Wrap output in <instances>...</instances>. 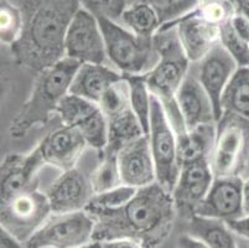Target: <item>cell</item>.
I'll return each instance as SVG.
<instances>
[{
  "label": "cell",
  "instance_id": "cell-3",
  "mask_svg": "<svg viewBox=\"0 0 249 248\" xmlns=\"http://www.w3.org/2000/svg\"><path fill=\"white\" fill-rule=\"evenodd\" d=\"M153 41L160 58L155 67L144 77L150 92L161 102L176 135L180 136L187 129L181 117L176 95L189 75L191 62L183 51L176 26L160 29L154 35Z\"/></svg>",
  "mask_w": 249,
  "mask_h": 248
},
{
  "label": "cell",
  "instance_id": "cell-46",
  "mask_svg": "<svg viewBox=\"0 0 249 248\" xmlns=\"http://www.w3.org/2000/svg\"><path fill=\"white\" fill-rule=\"evenodd\" d=\"M38 248H52V247H38Z\"/></svg>",
  "mask_w": 249,
  "mask_h": 248
},
{
  "label": "cell",
  "instance_id": "cell-22",
  "mask_svg": "<svg viewBox=\"0 0 249 248\" xmlns=\"http://www.w3.org/2000/svg\"><path fill=\"white\" fill-rule=\"evenodd\" d=\"M214 136H216V123L197 127L178 136L181 167L182 164L210 158L214 144Z\"/></svg>",
  "mask_w": 249,
  "mask_h": 248
},
{
  "label": "cell",
  "instance_id": "cell-37",
  "mask_svg": "<svg viewBox=\"0 0 249 248\" xmlns=\"http://www.w3.org/2000/svg\"><path fill=\"white\" fill-rule=\"evenodd\" d=\"M231 231L238 238L249 241V215L242 216V217L233 220V221L226 222Z\"/></svg>",
  "mask_w": 249,
  "mask_h": 248
},
{
  "label": "cell",
  "instance_id": "cell-20",
  "mask_svg": "<svg viewBox=\"0 0 249 248\" xmlns=\"http://www.w3.org/2000/svg\"><path fill=\"white\" fill-rule=\"evenodd\" d=\"M123 78L121 72L106 63H81L71 83L70 93L98 104L104 93Z\"/></svg>",
  "mask_w": 249,
  "mask_h": 248
},
{
  "label": "cell",
  "instance_id": "cell-13",
  "mask_svg": "<svg viewBox=\"0 0 249 248\" xmlns=\"http://www.w3.org/2000/svg\"><path fill=\"white\" fill-rule=\"evenodd\" d=\"M52 213L76 212L87 209L94 196L89 183L78 168L61 172L60 176L46 191Z\"/></svg>",
  "mask_w": 249,
  "mask_h": 248
},
{
  "label": "cell",
  "instance_id": "cell-9",
  "mask_svg": "<svg viewBox=\"0 0 249 248\" xmlns=\"http://www.w3.org/2000/svg\"><path fill=\"white\" fill-rule=\"evenodd\" d=\"M94 221L86 210L51 213L25 243L26 248H83L93 242Z\"/></svg>",
  "mask_w": 249,
  "mask_h": 248
},
{
  "label": "cell",
  "instance_id": "cell-7",
  "mask_svg": "<svg viewBox=\"0 0 249 248\" xmlns=\"http://www.w3.org/2000/svg\"><path fill=\"white\" fill-rule=\"evenodd\" d=\"M153 95V93H151ZM148 139L156 169V183L173 192L181 172L178 142L162 104L153 95Z\"/></svg>",
  "mask_w": 249,
  "mask_h": 248
},
{
  "label": "cell",
  "instance_id": "cell-34",
  "mask_svg": "<svg viewBox=\"0 0 249 248\" xmlns=\"http://www.w3.org/2000/svg\"><path fill=\"white\" fill-rule=\"evenodd\" d=\"M219 44L232 56L238 67L249 66V44L233 30L231 21L221 26Z\"/></svg>",
  "mask_w": 249,
  "mask_h": 248
},
{
  "label": "cell",
  "instance_id": "cell-39",
  "mask_svg": "<svg viewBox=\"0 0 249 248\" xmlns=\"http://www.w3.org/2000/svg\"><path fill=\"white\" fill-rule=\"evenodd\" d=\"M102 248H144L139 242L130 238H117V240L101 242Z\"/></svg>",
  "mask_w": 249,
  "mask_h": 248
},
{
  "label": "cell",
  "instance_id": "cell-33",
  "mask_svg": "<svg viewBox=\"0 0 249 248\" xmlns=\"http://www.w3.org/2000/svg\"><path fill=\"white\" fill-rule=\"evenodd\" d=\"M194 13L206 21L222 26L231 21L238 11L234 0H202Z\"/></svg>",
  "mask_w": 249,
  "mask_h": 248
},
{
  "label": "cell",
  "instance_id": "cell-28",
  "mask_svg": "<svg viewBox=\"0 0 249 248\" xmlns=\"http://www.w3.org/2000/svg\"><path fill=\"white\" fill-rule=\"evenodd\" d=\"M88 147L103 153L108 144V120L101 108L88 115L76 127Z\"/></svg>",
  "mask_w": 249,
  "mask_h": 248
},
{
  "label": "cell",
  "instance_id": "cell-17",
  "mask_svg": "<svg viewBox=\"0 0 249 248\" xmlns=\"http://www.w3.org/2000/svg\"><path fill=\"white\" fill-rule=\"evenodd\" d=\"M46 164L37 148L28 154L14 153L6 155L0 168L1 200L38 184V172Z\"/></svg>",
  "mask_w": 249,
  "mask_h": 248
},
{
  "label": "cell",
  "instance_id": "cell-10",
  "mask_svg": "<svg viewBox=\"0 0 249 248\" xmlns=\"http://www.w3.org/2000/svg\"><path fill=\"white\" fill-rule=\"evenodd\" d=\"M65 57L78 63H106L107 51L98 19L87 9L81 8L70 24Z\"/></svg>",
  "mask_w": 249,
  "mask_h": 248
},
{
  "label": "cell",
  "instance_id": "cell-14",
  "mask_svg": "<svg viewBox=\"0 0 249 248\" xmlns=\"http://www.w3.org/2000/svg\"><path fill=\"white\" fill-rule=\"evenodd\" d=\"M86 147L88 145L80 132L73 127L62 126L50 132L36 148L46 165L67 172L77 168Z\"/></svg>",
  "mask_w": 249,
  "mask_h": 248
},
{
  "label": "cell",
  "instance_id": "cell-42",
  "mask_svg": "<svg viewBox=\"0 0 249 248\" xmlns=\"http://www.w3.org/2000/svg\"><path fill=\"white\" fill-rule=\"evenodd\" d=\"M242 200H243V213L249 215V177L243 180L242 186Z\"/></svg>",
  "mask_w": 249,
  "mask_h": 248
},
{
  "label": "cell",
  "instance_id": "cell-36",
  "mask_svg": "<svg viewBox=\"0 0 249 248\" xmlns=\"http://www.w3.org/2000/svg\"><path fill=\"white\" fill-rule=\"evenodd\" d=\"M85 9L89 10L96 17H106L115 20L122 17V13L125 9L126 0H80Z\"/></svg>",
  "mask_w": 249,
  "mask_h": 248
},
{
  "label": "cell",
  "instance_id": "cell-31",
  "mask_svg": "<svg viewBox=\"0 0 249 248\" xmlns=\"http://www.w3.org/2000/svg\"><path fill=\"white\" fill-rule=\"evenodd\" d=\"M22 13L19 6L1 1L0 6V40L6 46H13L20 38L22 31Z\"/></svg>",
  "mask_w": 249,
  "mask_h": 248
},
{
  "label": "cell",
  "instance_id": "cell-35",
  "mask_svg": "<svg viewBox=\"0 0 249 248\" xmlns=\"http://www.w3.org/2000/svg\"><path fill=\"white\" fill-rule=\"evenodd\" d=\"M137 191L138 189L133 188V186L122 184V185L117 186L112 190L94 195L90 200L89 205L103 209H119L128 204L135 196Z\"/></svg>",
  "mask_w": 249,
  "mask_h": 248
},
{
  "label": "cell",
  "instance_id": "cell-6",
  "mask_svg": "<svg viewBox=\"0 0 249 248\" xmlns=\"http://www.w3.org/2000/svg\"><path fill=\"white\" fill-rule=\"evenodd\" d=\"M249 158V120L223 113L216 123L210 156L214 177L241 176Z\"/></svg>",
  "mask_w": 249,
  "mask_h": 248
},
{
  "label": "cell",
  "instance_id": "cell-2",
  "mask_svg": "<svg viewBox=\"0 0 249 248\" xmlns=\"http://www.w3.org/2000/svg\"><path fill=\"white\" fill-rule=\"evenodd\" d=\"M22 31L10 47L18 65L40 74L65 58L69 26L80 0H20Z\"/></svg>",
  "mask_w": 249,
  "mask_h": 248
},
{
  "label": "cell",
  "instance_id": "cell-25",
  "mask_svg": "<svg viewBox=\"0 0 249 248\" xmlns=\"http://www.w3.org/2000/svg\"><path fill=\"white\" fill-rule=\"evenodd\" d=\"M121 18L129 30L140 38H154L161 27L156 11L150 3L145 1H137L125 6Z\"/></svg>",
  "mask_w": 249,
  "mask_h": 248
},
{
  "label": "cell",
  "instance_id": "cell-19",
  "mask_svg": "<svg viewBox=\"0 0 249 248\" xmlns=\"http://www.w3.org/2000/svg\"><path fill=\"white\" fill-rule=\"evenodd\" d=\"M176 102L187 131L217 123L211 98L197 77L187 75L176 95Z\"/></svg>",
  "mask_w": 249,
  "mask_h": 248
},
{
  "label": "cell",
  "instance_id": "cell-24",
  "mask_svg": "<svg viewBox=\"0 0 249 248\" xmlns=\"http://www.w3.org/2000/svg\"><path fill=\"white\" fill-rule=\"evenodd\" d=\"M223 113H232L249 120V66L238 67L222 95Z\"/></svg>",
  "mask_w": 249,
  "mask_h": 248
},
{
  "label": "cell",
  "instance_id": "cell-4",
  "mask_svg": "<svg viewBox=\"0 0 249 248\" xmlns=\"http://www.w3.org/2000/svg\"><path fill=\"white\" fill-rule=\"evenodd\" d=\"M80 65L77 61L65 57L37 74L28 99L11 120L9 133L13 139H21L36 127L45 126L49 122L60 102L70 93Z\"/></svg>",
  "mask_w": 249,
  "mask_h": 248
},
{
  "label": "cell",
  "instance_id": "cell-1",
  "mask_svg": "<svg viewBox=\"0 0 249 248\" xmlns=\"http://www.w3.org/2000/svg\"><path fill=\"white\" fill-rule=\"evenodd\" d=\"M86 211L94 221L93 242L130 238L144 248L161 245L178 215L171 192L158 183L138 189L135 196L119 209L88 205Z\"/></svg>",
  "mask_w": 249,
  "mask_h": 248
},
{
  "label": "cell",
  "instance_id": "cell-40",
  "mask_svg": "<svg viewBox=\"0 0 249 248\" xmlns=\"http://www.w3.org/2000/svg\"><path fill=\"white\" fill-rule=\"evenodd\" d=\"M25 243L21 242L10 232L1 229V235H0V248H26Z\"/></svg>",
  "mask_w": 249,
  "mask_h": 248
},
{
  "label": "cell",
  "instance_id": "cell-41",
  "mask_svg": "<svg viewBox=\"0 0 249 248\" xmlns=\"http://www.w3.org/2000/svg\"><path fill=\"white\" fill-rule=\"evenodd\" d=\"M178 248H210L202 240L192 235H182L178 240Z\"/></svg>",
  "mask_w": 249,
  "mask_h": 248
},
{
  "label": "cell",
  "instance_id": "cell-5",
  "mask_svg": "<svg viewBox=\"0 0 249 248\" xmlns=\"http://www.w3.org/2000/svg\"><path fill=\"white\" fill-rule=\"evenodd\" d=\"M107 58L123 76H144L159 62L153 38H140L106 17H97Z\"/></svg>",
  "mask_w": 249,
  "mask_h": 248
},
{
  "label": "cell",
  "instance_id": "cell-44",
  "mask_svg": "<svg viewBox=\"0 0 249 248\" xmlns=\"http://www.w3.org/2000/svg\"><path fill=\"white\" fill-rule=\"evenodd\" d=\"M237 241H238V248H249V241L242 240L238 237H237Z\"/></svg>",
  "mask_w": 249,
  "mask_h": 248
},
{
  "label": "cell",
  "instance_id": "cell-30",
  "mask_svg": "<svg viewBox=\"0 0 249 248\" xmlns=\"http://www.w3.org/2000/svg\"><path fill=\"white\" fill-rule=\"evenodd\" d=\"M89 183L94 195L102 194L108 190L122 185V177L117 156L103 155L99 164L89 175Z\"/></svg>",
  "mask_w": 249,
  "mask_h": 248
},
{
  "label": "cell",
  "instance_id": "cell-26",
  "mask_svg": "<svg viewBox=\"0 0 249 248\" xmlns=\"http://www.w3.org/2000/svg\"><path fill=\"white\" fill-rule=\"evenodd\" d=\"M129 86V102L135 117L148 134L151 113V95L144 76H124Z\"/></svg>",
  "mask_w": 249,
  "mask_h": 248
},
{
  "label": "cell",
  "instance_id": "cell-45",
  "mask_svg": "<svg viewBox=\"0 0 249 248\" xmlns=\"http://www.w3.org/2000/svg\"><path fill=\"white\" fill-rule=\"evenodd\" d=\"M87 248H102L101 242H92Z\"/></svg>",
  "mask_w": 249,
  "mask_h": 248
},
{
  "label": "cell",
  "instance_id": "cell-38",
  "mask_svg": "<svg viewBox=\"0 0 249 248\" xmlns=\"http://www.w3.org/2000/svg\"><path fill=\"white\" fill-rule=\"evenodd\" d=\"M231 25L237 35L241 36L244 41L249 44V19L242 14H235L231 19Z\"/></svg>",
  "mask_w": 249,
  "mask_h": 248
},
{
  "label": "cell",
  "instance_id": "cell-8",
  "mask_svg": "<svg viewBox=\"0 0 249 248\" xmlns=\"http://www.w3.org/2000/svg\"><path fill=\"white\" fill-rule=\"evenodd\" d=\"M51 213L46 192L38 190V184H36L1 200V229L26 243Z\"/></svg>",
  "mask_w": 249,
  "mask_h": 248
},
{
  "label": "cell",
  "instance_id": "cell-21",
  "mask_svg": "<svg viewBox=\"0 0 249 248\" xmlns=\"http://www.w3.org/2000/svg\"><path fill=\"white\" fill-rule=\"evenodd\" d=\"M108 120V144L102 154L108 156H117V154L137 140L140 136L145 135L139 119L135 117L132 108H128L118 115Z\"/></svg>",
  "mask_w": 249,
  "mask_h": 248
},
{
  "label": "cell",
  "instance_id": "cell-32",
  "mask_svg": "<svg viewBox=\"0 0 249 248\" xmlns=\"http://www.w3.org/2000/svg\"><path fill=\"white\" fill-rule=\"evenodd\" d=\"M99 108L107 119L118 115L130 108L129 102V86L125 77L118 83L113 85L107 92L104 93L98 103Z\"/></svg>",
  "mask_w": 249,
  "mask_h": 248
},
{
  "label": "cell",
  "instance_id": "cell-27",
  "mask_svg": "<svg viewBox=\"0 0 249 248\" xmlns=\"http://www.w3.org/2000/svg\"><path fill=\"white\" fill-rule=\"evenodd\" d=\"M99 106L94 102L82 98L80 95H69L60 102L56 113L60 117L62 126L73 127L76 128L82 120H85L88 115L96 112Z\"/></svg>",
  "mask_w": 249,
  "mask_h": 248
},
{
  "label": "cell",
  "instance_id": "cell-16",
  "mask_svg": "<svg viewBox=\"0 0 249 248\" xmlns=\"http://www.w3.org/2000/svg\"><path fill=\"white\" fill-rule=\"evenodd\" d=\"M122 183L142 189L156 183V169L148 135L132 142L117 154Z\"/></svg>",
  "mask_w": 249,
  "mask_h": 248
},
{
  "label": "cell",
  "instance_id": "cell-23",
  "mask_svg": "<svg viewBox=\"0 0 249 248\" xmlns=\"http://www.w3.org/2000/svg\"><path fill=\"white\" fill-rule=\"evenodd\" d=\"M190 235L202 240L210 248H238L237 236L225 221L192 216L190 218Z\"/></svg>",
  "mask_w": 249,
  "mask_h": 248
},
{
  "label": "cell",
  "instance_id": "cell-29",
  "mask_svg": "<svg viewBox=\"0 0 249 248\" xmlns=\"http://www.w3.org/2000/svg\"><path fill=\"white\" fill-rule=\"evenodd\" d=\"M159 17L161 27H170L198 8L202 0H149Z\"/></svg>",
  "mask_w": 249,
  "mask_h": 248
},
{
  "label": "cell",
  "instance_id": "cell-12",
  "mask_svg": "<svg viewBox=\"0 0 249 248\" xmlns=\"http://www.w3.org/2000/svg\"><path fill=\"white\" fill-rule=\"evenodd\" d=\"M242 186L241 176L214 177L211 189L197 206L195 215L225 222L244 216Z\"/></svg>",
  "mask_w": 249,
  "mask_h": 248
},
{
  "label": "cell",
  "instance_id": "cell-18",
  "mask_svg": "<svg viewBox=\"0 0 249 248\" xmlns=\"http://www.w3.org/2000/svg\"><path fill=\"white\" fill-rule=\"evenodd\" d=\"M182 49L190 62H200L219 44L221 26L206 21L192 11L175 25Z\"/></svg>",
  "mask_w": 249,
  "mask_h": 248
},
{
  "label": "cell",
  "instance_id": "cell-11",
  "mask_svg": "<svg viewBox=\"0 0 249 248\" xmlns=\"http://www.w3.org/2000/svg\"><path fill=\"white\" fill-rule=\"evenodd\" d=\"M213 180L214 174L210 158L182 164L176 185L171 192L178 213L190 220L208 194Z\"/></svg>",
  "mask_w": 249,
  "mask_h": 248
},
{
  "label": "cell",
  "instance_id": "cell-43",
  "mask_svg": "<svg viewBox=\"0 0 249 248\" xmlns=\"http://www.w3.org/2000/svg\"><path fill=\"white\" fill-rule=\"evenodd\" d=\"M238 14H242L249 19V0H234Z\"/></svg>",
  "mask_w": 249,
  "mask_h": 248
},
{
  "label": "cell",
  "instance_id": "cell-15",
  "mask_svg": "<svg viewBox=\"0 0 249 248\" xmlns=\"http://www.w3.org/2000/svg\"><path fill=\"white\" fill-rule=\"evenodd\" d=\"M237 68L238 65L221 44L216 45L198 62L197 79L211 98L217 120L223 114L221 106L222 95Z\"/></svg>",
  "mask_w": 249,
  "mask_h": 248
},
{
  "label": "cell",
  "instance_id": "cell-47",
  "mask_svg": "<svg viewBox=\"0 0 249 248\" xmlns=\"http://www.w3.org/2000/svg\"><path fill=\"white\" fill-rule=\"evenodd\" d=\"M87 247H88V246H87ZM87 247H83V248H87Z\"/></svg>",
  "mask_w": 249,
  "mask_h": 248
}]
</instances>
